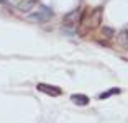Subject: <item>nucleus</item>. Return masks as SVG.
<instances>
[{
    "label": "nucleus",
    "mask_w": 128,
    "mask_h": 123,
    "mask_svg": "<svg viewBox=\"0 0 128 123\" xmlns=\"http://www.w3.org/2000/svg\"><path fill=\"white\" fill-rule=\"evenodd\" d=\"M36 4V0H22L18 4V8L22 12H28V10H31L33 8V5Z\"/></svg>",
    "instance_id": "7"
},
{
    "label": "nucleus",
    "mask_w": 128,
    "mask_h": 123,
    "mask_svg": "<svg viewBox=\"0 0 128 123\" xmlns=\"http://www.w3.org/2000/svg\"><path fill=\"white\" fill-rule=\"evenodd\" d=\"M71 100L74 102V104H77V105H87L89 104V97H87V95H82V94H74V95H72L71 97Z\"/></svg>",
    "instance_id": "6"
},
{
    "label": "nucleus",
    "mask_w": 128,
    "mask_h": 123,
    "mask_svg": "<svg viewBox=\"0 0 128 123\" xmlns=\"http://www.w3.org/2000/svg\"><path fill=\"white\" fill-rule=\"evenodd\" d=\"M80 16H82V8H76V10L69 12L68 15L64 16L62 22H64L66 26H76V25H79Z\"/></svg>",
    "instance_id": "2"
},
{
    "label": "nucleus",
    "mask_w": 128,
    "mask_h": 123,
    "mask_svg": "<svg viewBox=\"0 0 128 123\" xmlns=\"http://www.w3.org/2000/svg\"><path fill=\"white\" fill-rule=\"evenodd\" d=\"M102 36H105L107 40H110V38L113 36V31L110 30V28H104V30H102Z\"/></svg>",
    "instance_id": "9"
},
{
    "label": "nucleus",
    "mask_w": 128,
    "mask_h": 123,
    "mask_svg": "<svg viewBox=\"0 0 128 123\" xmlns=\"http://www.w3.org/2000/svg\"><path fill=\"white\" fill-rule=\"evenodd\" d=\"M51 15H53V12L48 7H40V10L36 13L28 15V20H31V22H46L48 18H51Z\"/></svg>",
    "instance_id": "3"
},
{
    "label": "nucleus",
    "mask_w": 128,
    "mask_h": 123,
    "mask_svg": "<svg viewBox=\"0 0 128 123\" xmlns=\"http://www.w3.org/2000/svg\"><path fill=\"white\" fill-rule=\"evenodd\" d=\"M102 23V8H94V10H87L82 12V16H80V22L77 25V33L80 36H86L90 31H94L98 25Z\"/></svg>",
    "instance_id": "1"
},
{
    "label": "nucleus",
    "mask_w": 128,
    "mask_h": 123,
    "mask_svg": "<svg viewBox=\"0 0 128 123\" xmlns=\"http://www.w3.org/2000/svg\"><path fill=\"white\" fill-rule=\"evenodd\" d=\"M117 44L120 46V48H125V49L128 48V31L126 30L120 31V33L117 34Z\"/></svg>",
    "instance_id": "5"
},
{
    "label": "nucleus",
    "mask_w": 128,
    "mask_h": 123,
    "mask_svg": "<svg viewBox=\"0 0 128 123\" xmlns=\"http://www.w3.org/2000/svg\"><path fill=\"white\" fill-rule=\"evenodd\" d=\"M115 94H120V89H118V87H113V89L107 90V92H102L100 95H98V98H100V100H105V98L112 97V95H115Z\"/></svg>",
    "instance_id": "8"
},
{
    "label": "nucleus",
    "mask_w": 128,
    "mask_h": 123,
    "mask_svg": "<svg viewBox=\"0 0 128 123\" xmlns=\"http://www.w3.org/2000/svg\"><path fill=\"white\" fill-rule=\"evenodd\" d=\"M36 89L40 90V92H44V94H48V95H51V97H59L61 94H62V90H61L59 87L49 86V84H38Z\"/></svg>",
    "instance_id": "4"
},
{
    "label": "nucleus",
    "mask_w": 128,
    "mask_h": 123,
    "mask_svg": "<svg viewBox=\"0 0 128 123\" xmlns=\"http://www.w3.org/2000/svg\"><path fill=\"white\" fill-rule=\"evenodd\" d=\"M0 2H7V0H0Z\"/></svg>",
    "instance_id": "10"
}]
</instances>
